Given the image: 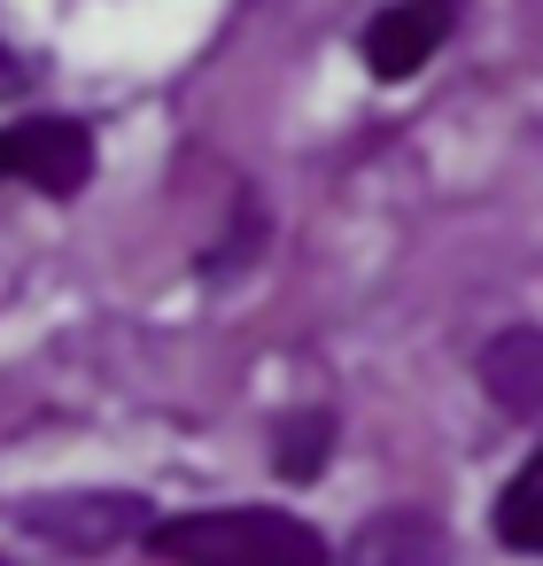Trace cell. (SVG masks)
I'll return each instance as SVG.
<instances>
[{"mask_svg": "<svg viewBox=\"0 0 543 566\" xmlns=\"http://www.w3.org/2000/svg\"><path fill=\"white\" fill-rule=\"evenodd\" d=\"M17 527L24 535H48L63 551H109L125 535H148L156 527V504L133 496V489H71V496H24L17 504Z\"/></svg>", "mask_w": 543, "mask_h": 566, "instance_id": "7a4b0ae2", "label": "cell"}, {"mask_svg": "<svg viewBox=\"0 0 543 566\" xmlns=\"http://www.w3.org/2000/svg\"><path fill=\"white\" fill-rule=\"evenodd\" d=\"M473 373H481V388H489V403H497L504 419L543 427V326H504V334H489L481 357H473Z\"/></svg>", "mask_w": 543, "mask_h": 566, "instance_id": "5b68a950", "label": "cell"}, {"mask_svg": "<svg viewBox=\"0 0 543 566\" xmlns=\"http://www.w3.org/2000/svg\"><path fill=\"white\" fill-rule=\"evenodd\" d=\"M0 179H24V187L71 202L94 179V133L79 117H17V125H0Z\"/></svg>", "mask_w": 543, "mask_h": 566, "instance_id": "3957f363", "label": "cell"}, {"mask_svg": "<svg viewBox=\"0 0 543 566\" xmlns=\"http://www.w3.org/2000/svg\"><path fill=\"white\" fill-rule=\"evenodd\" d=\"M342 566H450V543H442V527L419 504H388V512H373L349 535Z\"/></svg>", "mask_w": 543, "mask_h": 566, "instance_id": "8992f818", "label": "cell"}, {"mask_svg": "<svg viewBox=\"0 0 543 566\" xmlns=\"http://www.w3.org/2000/svg\"><path fill=\"white\" fill-rule=\"evenodd\" d=\"M458 17H466V0H388V9L365 24V71H373L380 86L419 78V71L450 48Z\"/></svg>", "mask_w": 543, "mask_h": 566, "instance_id": "277c9868", "label": "cell"}, {"mask_svg": "<svg viewBox=\"0 0 543 566\" xmlns=\"http://www.w3.org/2000/svg\"><path fill=\"white\" fill-rule=\"evenodd\" d=\"M164 566H334V543L280 512V504H218V512H171L140 535Z\"/></svg>", "mask_w": 543, "mask_h": 566, "instance_id": "6da1fadb", "label": "cell"}, {"mask_svg": "<svg viewBox=\"0 0 543 566\" xmlns=\"http://www.w3.org/2000/svg\"><path fill=\"white\" fill-rule=\"evenodd\" d=\"M334 411L326 403H303V411H288L280 427H272V465H280V481H311L319 465H326V450H334Z\"/></svg>", "mask_w": 543, "mask_h": 566, "instance_id": "ba28073f", "label": "cell"}, {"mask_svg": "<svg viewBox=\"0 0 543 566\" xmlns=\"http://www.w3.org/2000/svg\"><path fill=\"white\" fill-rule=\"evenodd\" d=\"M489 527H497V543H504V551L543 558V450H528V465L504 481V496H497Z\"/></svg>", "mask_w": 543, "mask_h": 566, "instance_id": "52a82bcc", "label": "cell"}, {"mask_svg": "<svg viewBox=\"0 0 543 566\" xmlns=\"http://www.w3.org/2000/svg\"><path fill=\"white\" fill-rule=\"evenodd\" d=\"M0 566H9V558H0Z\"/></svg>", "mask_w": 543, "mask_h": 566, "instance_id": "9c48e42d", "label": "cell"}]
</instances>
